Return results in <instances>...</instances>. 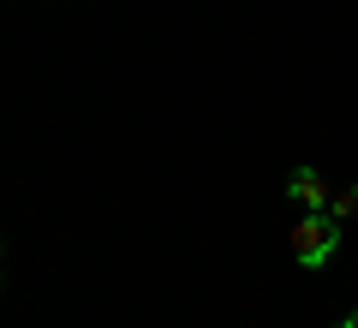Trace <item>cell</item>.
Wrapping results in <instances>:
<instances>
[{
    "instance_id": "1",
    "label": "cell",
    "mask_w": 358,
    "mask_h": 328,
    "mask_svg": "<svg viewBox=\"0 0 358 328\" xmlns=\"http://www.w3.org/2000/svg\"><path fill=\"white\" fill-rule=\"evenodd\" d=\"M334 251H341V221H334L329 209H305L293 221V257L305 269H322Z\"/></svg>"
},
{
    "instance_id": "2",
    "label": "cell",
    "mask_w": 358,
    "mask_h": 328,
    "mask_svg": "<svg viewBox=\"0 0 358 328\" xmlns=\"http://www.w3.org/2000/svg\"><path fill=\"white\" fill-rule=\"evenodd\" d=\"M287 197H293L299 209H329V197H334V191L322 185V173H317V167H293V173H287Z\"/></svg>"
},
{
    "instance_id": "3",
    "label": "cell",
    "mask_w": 358,
    "mask_h": 328,
    "mask_svg": "<svg viewBox=\"0 0 358 328\" xmlns=\"http://www.w3.org/2000/svg\"><path fill=\"white\" fill-rule=\"evenodd\" d=\"M329 215H334V221H341V227H346V221H358V185L334 191V197H329Z\"/></svg>"
},
{
    "instance_id": "4",
    "label": "cell",
    "mask_w": 358,
    "mask_h": 328,
    "mask_svg": "<svg viewBox=\"0 0 358 328\" xmlns=\"http://www.w3.org/2000/svg\"><path fill=\"white\" fill-rule=\"evenodd\" d=\"M334 328H358V311H346V316H341V322H334Z\"/></svg>"
},
{
    "instance_id": "5",
    "label": "cell",
    "mask_w": 358,
    "mask_h": 328,
    "mask_svg": "<svg viewBox=\"0 0 358 328\" xmlns=\"http://www.w3.org/2000/svg\"><path fill=\"white\" fill-rule=\"evenodd\" d=\"M0 287H6V275H0Z\"/></svg>"
}]
</instances>
